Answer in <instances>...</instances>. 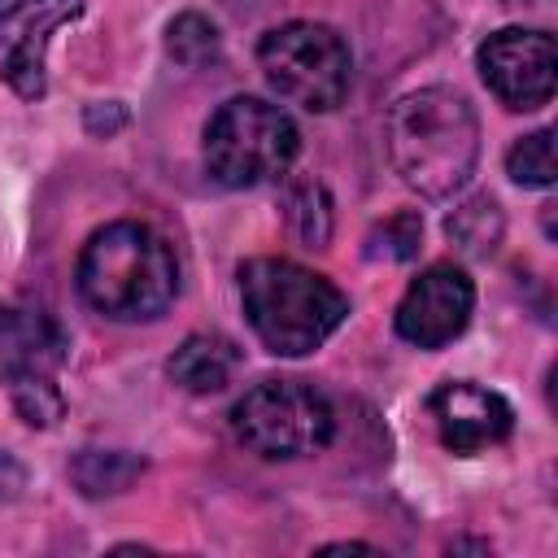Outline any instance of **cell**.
<instances>
[{
  "label": "cell",
  "mask_w": 558,
  "mask_h": 558,
  "mask_svg": "<svg viewBox=\"0 0 558 558\" xmlns=\"http://www.w3.org/2000/svg\"><path fill=\"white\" fill-rule=\"evenodd\" d=\"M388 161L410 192L445 201L462 192L480 161V113L466 92L432 83L392 100L384 122Z\"/></svg>",
  "instance_id": "obj_1"
},
{
  "label": "cell",
  "mask_w": 558,
  "mask_h": 558,
  "mask_svg": "<svg viewBox=\"0 0 558 558\" xmlns=\"http://www.w3.org/2000/svg\"><path fill=\"white\" fill-rule=\"evenodd\" d=\"M74 283L92 314L109 323H153L179 296V262L161 231L118 218L87 235Z\"/></svg>",
  "instance_id": "obj_2"
},
{
  "label": "cell",
  "mask_w": 558,
  "mask_h": 558,
  "mask_svg": "<svg viewBox=\"0 0 558 558\" xmlns=\"http://www.w3.org/2000/svg\"><path fill=\"white\" fill-rule=\"evenodd\" d=\"M240 305L253 336L275 357L323 349L349 318V296L292 257H248L240 266Z\"/></svg>",
  "instance_id": "obj_3"
},
{
  "label": "cell",
  "mask_w": 558,
  "mask_h": 558,
  "mask_svg": "<svg viewBox=\"0 0 558 558\" xmlns=\"http://www.w3.org/2000/svg\"><path fill=\"white\" fill-rule=\"evenodd\" d=\"M296 153H301L296 122L262 96L222 100L209 113L205 140H201V157H205L209 179L222 187H235V192L283 183Z\"/></svg>",
  "instance_id": "obj_4"
},
{
  "label": "cell",
  "mask_w": 558,
  "mask_h": 558,
  "mask_svg": "<svg viewBox=\"0 0 558 558\" xmlns=\"http://www.w3.org/2000/svg\"><path fill=\"white\" fill-rule=\"evenodd\" d=\"M70 362V336L44 305L0 301V379L9 405L26 427H57L65 418L61 366Z\"/></svg>",
  "instance_id": "obj_5"
},
{
  "label": "cell",
  "mask_w": 558,
  "mask_h": 558,
  "mask_svg": "<svg viewBox=\"0 0 558 558\" xmlns=\"http://www.w3.org/2000/svg\"><path fill=\"white\" fill-rule=\"evenodd\" d=\"M257 65L266 83L305 113H331L353 87V52L327 22H283L257 39Z\"/></svg>",
  "instance_id": "obj_6"
},
{
  "label": "cell",
  "mask_w": 558,
  "mask_h": 558,
  "mask_svg": "<svg viewBox=\"0 0 558 558\" xmlns=\"http://www.w3.org/2000/svg\"><path fill=\"white\" fill-rule=\"evenodd\" d=\"M231 432L257 458H305L331 445V401L305 379H262L231 405Z\"/></svg>",
  "instance_id": "obj_7"
},
{
  "label": "cell",
  "mask_w": 558,
  "mask_h": 558,
  "mask_svg": "<svg viewBox=\"0 0 558 558\" xmlns=\"http://www.w3.org/2000/svg\"><path fill=\"white\" fill-rule=\"evenodd\" d=\"M83 17V0H0V83L22 100L48 92V44Z\"/></svg>",
  "instance_id": "obj_8"
},
{
  "label": "cell",
  "mask_w": 558,
  "mask_h": 558,
  "mask_svg": "<svg viewBox=\"0 0 558 558\" xmlns=\"http://www.w3.org/2000/svg\"><path fill=\"white\" fill-rule=\"evenodd\" d=\"M475 314V283L458 262H432L418 270L392 314V327L414 349H445L453 344Z\"/></svg>",
  "instance_id": "obj_9"
},
{
  "label": "cell",
  "mask_w": 558,
  "mask_h": 558,
  "mask_svg": "<svg viewBox=\"0 0 558 558\" xmlns=\"http://www.w3.org/2000/svg\"><path fill=\"white\" fill-rule=\"evenodd\" d=\"M484 87L506 109H541L554 100V35L532 26H501L475 52Z\"/></svg>",
  "instance_id": "obj_10"
},
{
  "label": "cell",
  "mask_w": 558,
  "mask_h": 558,
  "mask_svg": "<svg viewBox=\"0 0 558 558\" xmlns=\"http://www.w3.org/2000/svg\"><path fill=\"white\" fill-rule=\"evenodd\" d=\"M427 414L449 453H480L514 432V405L471 379H445L427 397Z\"/></svg>",
  "instance_id": "obj_11"
},
{
  "label": "cell",
  "mask_w": 558,
  "mask_h": 558,
  "mask_svg": "<svg viewBox=\"0 0 558 558\" xmlns=\"http://www.w3.org/2000/svg\"><path fill=\"white\" fill-rule=\"evenodd\" d=\"M240 371V344L227 340L222 331H192L183 336V344L170 353L166 375L192 392V397H214L222 392Z\"/></svg>",
  "instance_id": "obj_12"
},
{
  "label": "cell",
  "mask_w": 558,
  "mask_h": 558,
  "mask_svg": "<svg viewBox=\"0 0 558 558\" xmlns=\"http://www.w3.org/2000/svg\"><path fill=\"white\" fill-rule=\"evenodd\" d=\"M445 235L462 257H493L506 235V214H501L497 196H488V192L462 196L445 218Z\"/></svg>",
  "instance_id": "obj_13"
},
{
  "label": "cell",
  "mask_w": 558,
  "mask_h": 558,
  "mask_svg": "<svg viewBox=\"0 0 558 558\" xmlns=\"http://www.w3.org/2000/svg\"><path fill=\"white\" fill-rule=\"evenodd\" d=\"M283 218H288V231L305 248H323L331 240V227H336L331 192L318 179H288V187H283Z\"/></svg>",
  "instance_id": "obj_14"
},
{
  "label": "cell",
  "mask_w": 558,
  "mask_h": 558,
  "mask_svg": "<svg viewBox=\"0 0 558 558\" xmlns=\"http://www.w3.org/2000/svg\"><path fill=\"white\" fill-rule=\"evenodd\" d=\"M144 471V458L131 449H83L70 466L83 497H118L126 493Z\"/></svg>",
  "instance_id": "obj_15"
},
{
  "label": "cell",
  "mask_w": 558,
  "mask_h": 558,
  "mask_svg": "<svg viewBox=\"0 0 558 558\" xmlns=\"http://www.w3.org/2000/svg\"><path fill=\"white\" fill-rule=\"evenodd\" d=\"M166 52L183 70H205V65H214L222 57V35L205 13L187 9L166 26Z\"/></svg>",
  "instance_id": "obj_16"
},
{
  "label": "cell",
  "mask_w": 558,
  "mask_h": 558,
  "mask_svg": "<svg viewBox=\"0 0 558 558\" xmlns=\"http://www.w3.org/2000/svg\"><path fill=\"white\" fill-rule=\"evenodd\" d=\"M506 174L519 183V187H554V131L549 126H536L527 135H519L506 153Z\"/></svg>",
  "instance_id": "obj_17"
},
{
  "label": "cell",
  "mask_w": 558,
  "mask_h": 558,
  "mask_svg": "<svg viewBox=\"0 0 558 558\" xmlns=\"http://www.w3.org/2000/svg\"><path fill=\"white\" fill-rule=\"evenodd\" d=\"M418 240H423V218L418 214H392L384 227H375L371 231V248H366V257H388V262H410L414 253H418Z\"/></svg>",
  "instance_id": "obj_18"
},
{
  "label": "cell",
  "mask_w": 558,
  "mask_h": 558,
  "mask_svg": "<svg viewBox=\"0 0 558 558\" xmlns=\"http://www.w3.org/2000/svg\"><path fill=\"white\" fill-rule=\"evenodd\" d=\"M83 122H87L92 135H113V131L126 122V109H122L118 100H96V105H87Z\"/></svg>",
  "instance_id": "obj_19"
}]
</instances>
